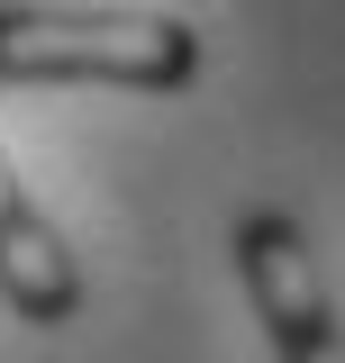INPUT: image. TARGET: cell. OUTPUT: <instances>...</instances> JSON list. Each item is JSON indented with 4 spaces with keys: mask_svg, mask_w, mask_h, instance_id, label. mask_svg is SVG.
Wrapping results in <instances>:
<instances>
[{
    "mask_svg": "<svg viewBox=\"0 0 345 363\" xmlns=\"http://www.w3.org/2000/svg\"><path fill=\"white\" fill-rule=\"evenodd\" d=\"M0 82H109V91H191L200 28L172 9H0Z\"/></svg>",
    "mask_w": 345,
    "mask_h": 363,
    "instance_id": "obj_1",
    "label": "cell"
},
{
    "mask_svg": "<svg viewBox=\"0 0 345 363\" xmlns=\"http://www.w3.org/2000/svg\"><path fill=\"white\" fill-rule=\"evenodd\" d=\"M236 272H246V300H255L263 336H273V363H345L327 272H318L291 209H246L236 218Z\"/></svg>",
    "mask_w": 345,
    "mask_h": 363,
    "instance_id": "obj_2",
    "label": "cell"
},
{
    "mask_svg": "<svg viewBox=\"0 0 345 363\" xmlns=\"http://www.w3.org/2000/svg\"><path fill=\"white\" fill-rule=\"evenodd\" d=\"M0 300L28 327H64L82 309V264H73L64 227L28 200V182L9 173V155H0Z\"/></svg>",
    "mask_w": 345,
    "mask_h": 363,
    "instance_id": "obj_3",
    "label": "cell"
}]
</instances>
